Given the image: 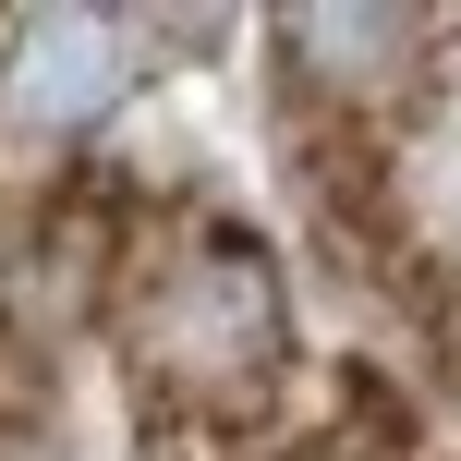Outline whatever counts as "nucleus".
Instances as JSON below:
<instances>
[{
	"label": "nucleus",
	"mask_w": 461,
	"mask_h": 461,
	"mask_svg": "<svg viewBox=\"0 0 461 461\" xmlns=\"http://www.w3.org/2000/svg\"><path fill=\"white\" fill-rule=\"evenodd\" d=\"M122 352L158 401L183 413H243L292 352V303H279L267 243L243 230H170L122 292Z\"/></svg>",
	"instance_id": "1"
},
{
	"label": "nucleus",
	"mask_w": 461,
	"mask_h": 461,
	"mask_svg": "<svg viewBox=\"0 0 461 461\" xmlns=\"http://www.w3.org/2000/svg\"><path fill=\"white\" fill-rule=\"evenodd\" d=\"M122 86H134V24L110 13H24L0 37V97L37 134H86L97 110H122Z\"/></svg>",
	"instance_id": "2"
},
{
	"label": "nucleus",
	"mask_w": 461,
	"mask_h": 461,
	"mask_svg": "<svg viewBox=\"0 0 461 461\" xmlns=\"http://www.w3.org/2000/svg\"><path fill=\"white\" fill-rule=\"evenodd\" d=\"M279 49H292V73L316 97H401L425 73V49H438V24L425 13H279Z\"/></svg>",
	"instance_id": "3"
}]
</instances>
